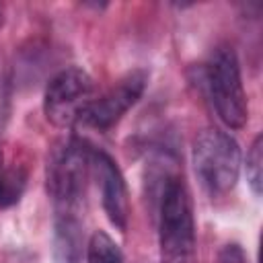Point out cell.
Listing matches in <instances>:
<instances>
[{
    "instance_id": "obj_1",
    "label": "cell",
    "mask_w": 263,
    "mask_h": 263,
    "mask_svg": "<svg viewBox=\"0 0 263 263\" xmlns=\"http://www.w3.org/2000/svg\"><path fill=\"white\" fill-rule=\"evenodd\" d=\"M92 152L95 150L76 136L51 146L45 164V185L55 212H78L92 168Z\"/></svg>"
},
{
    "instance_id": "obj_2",
    "label": "cell",
    "mask_w": 263,
    "mask_h": 263,
    "mask_svg": "<svg viewBox=\"0 0 263 263\" xmlns=\"http://www.w3.org/2000/svg\"><path fill=\"white\" fill-rule=\"evenodd\" d=\"M158 242L162 263H195V220L191 195L179 177H171L160 195Z\"/></svg>"
},
{
    "instance_id": "obj_3",
    "label": "cell",
    "mask_w": 263,
    "mask_h": 263,
    "mask_svg": "<svg viewBox=\"0 0 263 263\" xmlns=\"http://www.w3.org/2000/svg\"><path fill=\"white\" fill-rule=\"evenodd\" d=\"M191 156L195 175L212 197L226 195L234 189L240 171V148L230 134L216 127L199 132Z\"/></svg>"
},
{
    "instance_id": "obj_4",
    "label": "cell",
    "mask_w": 263,
    "mask_h": 263,
    "mask_svg": "<svg viewBox=\"0 0 263 263\" xmlns=\"http://www.w3.org/2000/svg\"><path fill=\"white\" fill-rule=\"evenodd\" d=\"M205 86L218 117L232 129L242 127L249 119V105L238 58L230 45H218L210 53L205 64Z\"/></svg>"
},
{
    "instance_id": "obj_5",
    "label": "cell",
    "mask_w": 263,
    "mask_h": 263,
    "mask_svg": "<svg viewBox=\"0 0 263 263\" xmlns=\"http://www.w3.org/2000/svg\"><path fill=\"white\" fill-rule=\"evenodd\" d=\"M95 101V82L82 68H64L58 72L43 97V111L47 121L55 127H74L82 123L88 105Z\"/></svg>"
},
{
    "instance_id": "obj_6",
    "label": "cell",
    "mask_w": 263,
    "mask_h": 263,
    "mask_svg": "<svg viewBox=\"0 0 263 263\" xmlns=\"http://www.w3.org/2000/svg\"><path fill=\"white\" fill-rule=\"evenodd\" d=\"M148 82L146 70H134L125 78H121L115 86H111L101 97H95V101L88 105L82 125L95 127L99 132L113 127L142 97Z\"/></svg>"
},
{
    "instance_id": "obj_7",
    "label": "cell",
    "mask_w": 263,
    "mask_h": 263,
    "mask_svg": "<svg viewBox=\"0 0 263 263\" xmlns=\"http://www.w3.org/2000/svg\"><path fill=\"white\" fill-rule=\"evenodd\" d=\"M92 173L101 187V201L105 208V214L109 222L117 230L127 228L129 218V199H127V187L123 181V175L117 166V162L107 152H92Z\"/></svg>"
},
{
    "instance_id": "obj_8",
    "label": "cell",
    "mask_w": 263,
    "mask_h": 263,
    "mask_svg": "<svg viewBox=\"0 0 263 263\" xmlns=\"http://www.w3.org/2000/svg\"><path fill=\"white\" fill-rule=\"evenodd\" d=\"M84 228L78 212H55L53 222V263H82Z\"/></svg>"
},
{
    "instance_id": "obj_9",
    "label": "cell",
    "mask_w": 263,
    "mask_h": 263,
    "mask_svg": "<svg viewBox=\"0 0 263 263\" xmlns=\"http://www.w3.org/2000/svg\"><path fill=\"white\" fill-rule=\"evenodd\" d=\"M27 173L21 166H6L4 154L0 150V208L16 203L25 191Z\"/></svg>"
},
{
    "instance_id": "obj_10",
    "label": "cell",
    "mask_w": 263,
    "mask_h": 263,
    "mask_svg": "<svg viewBox=\"0 0 263 263\" xmlns=\"http://www.w3.org/2000/svg\"><path fill=\"white\" fill-rule=\"evenodd\" d=\"M86 257H88V263H123L121 249L103 230H97L90 236L86 247Z\"/></svg>"
},
{
    "instance_id": "obj_11",
    "label": "cell",
    "mask_w": 263,
    "mask_h": 263,
    "mask_svg": "<svg viewBox=\"0 0 263 263\" xmlns=\"http://www.w3.org/2000/svg\"><path fill=\"white\" fill-rule=\"evenodd\" d=\"M263 162V142L261 136H257L251 144V150L247 154V181L253 189V193L259 197L261 195V185H263V173H261V164Z\"/></svg>"
},
{
    "instance_id": "obj_12",
    "label": "cell",
    "mask_w": 263,
    "mask_h": 263,
    "mask_svg": "<svg viewBox=\"0 0 263 263\" xmlns=\"http://www.w3.org/2000/svg\"><path fill=\"white\" fill-rule=\"evenodd\" d=\"M0 16H2V14H0Z\"/></svg>"
}]
</instances>
